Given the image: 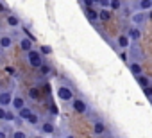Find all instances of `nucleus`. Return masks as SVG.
<instances>
[{"mask_svg":"<svg viewBox=\"0 0 152 138\" xmlns=\"http://www.w3.org/2000/svg\"><path fill=\"white\" fill-rule=\"evenodd\" d=\"M140 7L141 9H152V0H141V2H140Z\"/></svg>","mask_w":152,"mask_h":138,"instance_id":"nucleus-19","label":"nucleus"},{"mask_svg":"<svg viewBox=\"0 0 152 138\" xmlns=\"http://www.w3.org/2000/svg\"><path fill=\"white\" fill-rule=\"evenodd\" d=\"M11 106H13L16 111H20V109H22V108H25L27 104H25L23 97H20V95H15V97H13V104H11Z\"/></svg>","mask_w":152,"mask_h":138,"instance_id":"nucleus-6","label":"nucleus"},{"mask_svg":"<svg viewBox=\"0 0 152 138\" xmlns=\"http://www.w3.org/2000/svg\"><path fill=\"white\" fill-rule=\"evenodd\" d=\"M31 115H32V109H31L29 106H25V108H22V109L18 111V117H20V118H23V120H27Z\"/></svg>","mask_w":152,"mask_h":138,"instance_id":"nucleus-11","label":"nucleus"},{"mask_svg":"<svg viewBox=\"0 0 152 138\" xmlns=\"http://www.w3.org/2000/svg\"><path fill=\"white\" fill-rule=\"evenodd\" d=\"M0 138H6V133L4 131H0Z\"/></svg>","mask_w":152,"mask_h":138,"instance_id":"nucleus-33","label":"nucleus"},{"mask_svg":"<svg viewBox=\"0 0 152 138\" xmlns=\"http://www.w3.org/2000/svg\"><path fill=\"white\" fill-rule=\"evenodd\" d=\"M0 120H7V108L0 106Z\"/></svg>","mask_w":152,"mask_h":138,"instance_id":"nucleus-22","label":"nucleus"},{"mask_svg":"<svg viewBox=\"0 0 152 138\" xmlns=\"http://www.w3.org/2000/svg\"><path fill=\"white\" fill-rule=\"evenodd\" d=\"M116 43H118V47H122V48H127V47L131 45V38H129V36H125V34H122V36H118Z\"/></svg>","mask_w":152,"mask_h":138,"instance_id":"nucleus-8","label":"nucleus"},{"mask_svg":"<svg viewBox=\"0 0 152 138\" xmlns=\"http://www.w3.org/2000/svg\"><path fill=\"white\" fill-rule=\"evenodd\" d=\"M57 97L61 101H73V92L66 86H59L57 88Z\"/></svg>","mask_w":152,"mask_h":138,"instance_id":"nucleus-2","label":"nucleus"},{"mask_svg":"<svg viewBox=\"0 0 152 138\" xmlns=\"http://www.w3.org/2000/svg\"><path fill=\"white\" fill-rule=\"evenodd\" d=\"M13 93L11 92H2L0 93V106H4V108H9L13 104Z\"/></svg>","mask_w":152,"mask_h":138,"instance_id":"nucleus-4","label":"nucleus"},{"mask_svg":"<svg viewBox=\"0 0 152 138\" xmlns=\"http://www.w3.org/2000/svg\"><path fill=\"white\" fill-rule=\"evenodd\" d=\"M148 18H150V20H152V11H150V13H148Z\"/></svg>","mask_w":152,"mask_h":138,"instance_id":"nucleus-34","label":"nucleus"},{"mask_svg":"<svg viewBox=\"0 0 152 138\" xmlns=\"http://www.w3.org/2000/svg\"><path fill=\"white\" fill-rule=\"evenodd\" d=\"M7 74H11V76H15V74H16V70H15V66H7Z\"/></svg>","mask_w":152,"mask_h":138,"instance_id":"nucleus-31","label":"nucleus"},{"mask_svg":"<svg viewBox=\"0 0 152 138\" xmlns=\"http://www.w3.org/2000/svg\"><path fill=\"white\" fill-rule=\"evenodd\" d=\"M64 138H73V136H64Z\"/></svg>","mask_w":152,"mask_h":138,"instance_id":"nucleus-35","label":"nucleus"},{"mask_svg":"<svg viewBox=\"0 0 152 138\" xmlns=\"http://www.w3.org/2000/svg\"><path fill=\"white\" fill-rule=\"evenodd\" d=\"M145 18H147V15H143V13H136V15L132 16V22L138 23V25H141V23H145Z\"/></svg>","mask_w":152,"mask_h":138,"instance_id":"nucleus-13","label":"nucleus"},{"mask_svg":"<svg viewBox=\"0 0 152 138\" xmlns=\"http://www.w3.org/2000/svg\"><path fill=\"white\" fill-rule=\"evenodd\" d=\"M50 111H52V113H57V108H56L54 104H50Z\"/></svg>","mask_w":152,"mask_h":138,"instance_id":"nucleus-32","label":"nucleus"},{"mask_svg":"<svg viewBox=\"0 0 152 138\" xmlns=\"http://www.w3.org/2000/svg\"><path fill=\"white\" fill-rule=\"evenodd\" d=\"M15 118H16V117H15V113H13V111H9V109H7V120H6V122H13V120H15Z\"/></svg>","mask_w":152,"mask_h":138,"instance_id":"nucleus-30","label":"nucleus"},{"mask_svg":"<svg viewBox=\"0 0 152 138\" xmlns=\"http://www.w3.org/2000/svg\"><path fill=\"white\" fill-rule=\"evenodd\" d=\"M39 52H41V54H52V48L43 45V47H39Z\"/></svg>","mask_w":152,"mask_h":138,"instance_id":"nucleus-28","label":"nucleus"},{"mask_svg":"<svg viewBox=\"0 0 152 138\" xmlns=\"http://www.w3.org/2000/svg\"><path fill=\"white\" fill-rule=\"evenodd\" d=\"M143 93L150 99V97H152V86H145V88H143Z\"/></svg>","mask_w":152,"mask_h":138,"instance_id":"nucleus-29","label":"nucleus"},{"mask_svg":"<svg viewBox=\"0 0 152 138\" xmlns=\"http://www.w3.org/2000/svg\"><path fill=\"white\" fill-rule=\"evenodd\" d=\"M93 133H95V134H104V133H106V126H104L102 122H95V126H93Z\"/></svg>","mask_w":152,"mask_h":138,"instance_id":"nucleus-12","label":"nucleus"},{"mask_svg":"<svg viewBox=\"0 0 152 138\" xmlns=\"http://www.w3.org/2000/svg\"><path fill=\"white\" fill-rule=\"evenodd\" d=\"M7 25H9V27H18V25H20V20H18V16H15V15H9V16H7Z\"/></svg>","mask_w":152,"mask_h":138,"instance_id":"nucleus-14","label":"nucleus"},{"mask_svg":"<svg viewBox=\"0 0 152 138\" xmlns=\"http://www.w3.org/2000/svg\"><path fill=\"white\" fill-rule=\"evenodd\" d=\"M39 72H41L43 76H50V72H52V68H50V66H47V65H43V66L39 68Z\"/></svg>","mask_w":152,"mask_h":138,"instance_id":"nucleus-23","label":"nucleus"},{"mask_svg":"<svg viewBox=\"0 0 152 138\" xmlns=\"http://www.w3.org/2000/svg\"><path fill=\"white\" fill-rule=\"evenodd\" d=\"M140 36H141V32H140V29H138V27L129 29V38H131V40H140Z\"/></svg>","mask_w":152,"mask_h":138,"instance_id":"nucleus-17","label":"nucleus"},{"mask_svg":"<svg viewBox=\"0 0 152 138\" xmlns=\"http://www.w3.org/2000/svg\"><path fill=\"white\" fill-rule=\"evenodd\" d=\"M97 4H99L100 7H104V9H106V7H111V0H99Z\"/></svg>","mask_w":152,"mask_h":138,"instance_id":"nucleus-25","label":"nucleus"},{"mask_svg":"<svg viewBox=\"0 0 152 138\" xmlns=\"http://www.w3.org/2000/svg\"><path fill=\"white\" fill-rule=\"evenodd\" d=\"M29 97L34 99V101L39 99V88H31V90H29Z\"/></svg>","mask_w":152,"mask_h":138,"instance_id":"nucleus-18","label":"nucleus"},{"mask_svg":"<svg viewBox=\"0 0 152 138\" xmlns=\"http://www.w3.org/2000/svg\"><path fill=\"white\" fill-rule=\"evenodd\" d=\"M38 120H39V117H38L36 113H32V115L27 118V122H29V124H32V126H36V124H38Z\"/></svg>","mask_w":152,"mask_h":138,"instance_id":"nucleus-21","label":"nucleus"},{"mask_svg":"<svg viewBox=\"0 0 152 138\" xmlns=\"http://www.w3.org/2000/svg\"><path fill=\"white\" fill-rule=\"evenodd\" d=\"M72 106H73V109H75V111L81 113V115L88 111V106H86V102H84L83 99H73V101H72Z\"/></svg>","mask_w":152,"mask_h":138,"instance_id":"nucleus-3","label":"nucleus"},{"mask_svg":"<svg viewBox=\"0 0 152 138\" xmlns=\"http://www.w3.org/2000/svg\"><path fill=\"white\" fill-rule=\"evenodd\" d=\"M86 16H88L90 22H97V20H99V13H97L93 7H88V9H86Z\"/></svg>","mask_w":152,"mask_h":138,"instance_id":"nucleus-10","label":"nucleus"},{"mask_svg":"<svg viewBox=\"0 0 152 138\" xmlns=\"http://www.w3.org/2000/svg\"><path fill=\"white\" fill-rule=\"evenodd\" d=\"M120 7H122V2H120V0H111V9L118 11Z\"/></svg>","mask_w":152,"mask_h":138,"instance_id":"nucleus-24","label":"nucleus"},{"mask_svg":"<svg viewBox=\"0 0 152 138\" xmlns=\"http://www.w3.org/2000/svg\"><path fill=\"white\" fill-rule=\"evenodd\" d=\"M111 18V13L107 11V9H100L99 11V20H102V22H107Z\"/></svg>","mask_w":152,"mask_h":138,"instance_id":"nucleus-16","label":"nucleus"},{"mask_svg":"<svg viewBox=\"0 0 152 138\" xmlns=\"http://www.w3.org/2000/svg\"><path fill=\"white\" fill-rule=\"evenodd\" d=\"M27 63L32 66V68H39L45 65V61H43V56H41V52H38V50H31V52H27Z\"/></svg>","mask_w":152,"mask_h":138,"instance_id":"nucleus-1","label":"nucleus"},{"mask_svg":"<svg viewBox=\"0 0 152 138\" xmlns=\"http://www.w3.org/2000/svg\"><path fill=\"white\" fill-rule=\"evenodd\" d=\"M136 79H138V83H140L143 88H145V86H150V83H148V79H147V77H143V76H138Z\"/></svg>","mask_w":152,"mask_h":138,"instance_id":"nucleus-20","label":"nucleus"},{"mask_svg":"<svg viewBox=\"0 0 152 138\" xmlns=\"http://www.w3.org/2000/svg\"><path fill=\"white\" fill-rule=\"evenodd\" d=\"M11 47H13L11 36H0V48H11Z\"/></svg>","mask_w":152,"mask_h":138,"instance_id":"nucleus-7","label":"nucleus"},{"mask_svg":"<svg viewBox=\"0 0 152 138\" xmlns=\"http://www.w3.org/2000/svg\"><path fill=\"white\" fill-rule=\"evenodd\" d=\"M20 48L27 54V52H31L32 50V40L31 38H22L20 40Z\"/></svg>","mask_w":152,"mask_h":138,"instance_id":"nucleus-5","label":"nucleus"},{"mask_svg":"<svg viewBox=\"0 0 152 138\" xmlns=\"http://www.w3.org/2000/svg\"><path fill=\"white\" fill-rule=\"evenodd\" d=\"M150 102H152V97H150Z\"/></svg>","mask_w":152,"mask_h":138,"instance_id":"nucleus-36","label":"nucleus"},{"mask_svg":"<svg viewBox=\"0 0 152 138\" xmlns=\"http://www.w3.org/2000/svg\"><path fill=\"white\" fill-rule=\"evenodd\" d=\"M41 131H43L45 134H52V133H54V126H52L50 122H43V124H41Z\"/></svg>","mask_w":152,"mask_h":138,"instance_id":"nucleus-15","label":"nucleus"},{"mask_svg":"<svg viewBox=\"0 0 152 138\" xmlns=\"http://www.w3.org/2000/svg\"><path fill=\"white\" fill-rule=\"evenodd\" d=\"M129 70H131V72H132V74L136 76V77L143 74V70H141V66H140L138 63H129Z\"/></svg>","mask_w":152,"mask_h":138,"instance_id":"nucleus-9","label":"nucleus"},{"mask_svg":"<svg viewBox=\"0 0 152 138\" xmlns=\"http://www.w3.org/2000/svg\"><path fill=\"white\" fill-rule=\"evenodd\" d=\"M13 138H27V133L25 131H15L13 133Z\"/></svg>","mask_w":152,"mask_h":138,"instance_id":"nucleus-26","label":"nucleus"},{"mask_svg":"<svg viewBox=\"0 0 152 138\" xmlns=\"http://www.w3.org/2000/svg\"><path fill=\"white\" fill-rule=\"evenodd\" d=\"M95 2H99V0H95Z\"/></svg>","mask_w":152,"mask_h":138,"instance_id":"nucleus-37","label":"nucleus"},{"mask_svg":"<svg viewBox=\"0 0 152 138\" xmlns=\"http://www.w3.org/2000/svg\"><path fill=\"white\" fill-rule=\"evenodd\" d=\"M83 4H84V7L88 9V7H93L97 2H95V0H83Z\"/></svg>","mask_w":152,"mask_h":138,"instance_id":"nucleus-27","label":"nucleus"}]
</instances>
